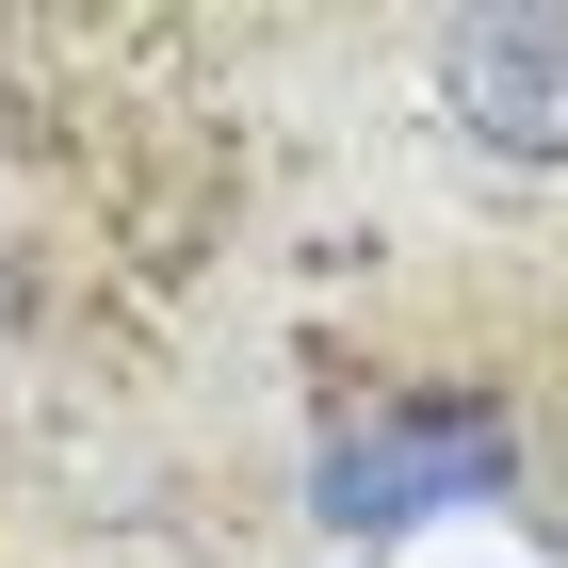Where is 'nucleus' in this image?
<instances>
[{
  "label": "nucleus",
  "mask_w": 568,
  "mask_h": 568,
  "mask_svg": "<svg viewBox=\"0 0 568 568\" xmlns=\"http://www.w3.org/2000/svg\"><path fill=\"white\" fill-rule=\"evenodd\" d=\"M504 471V406H438V390H390L374 423L325 455V520H423L438 487H487Z\"/></svg>",
  "instance_id": "f03ea898"
},
{
  "label": "nucleus",
  "mask_w": 568,
  "mask_h": 568,
  "mask_svg": "<svg viewBox=\"0 0 568 568\" xmlns=\"http://www.w3.org/2000/svg\"><path fill=\"white\" fill-rule=\"evenodd\" d=\"M293 146V261L390 357L487 406L568 374V0L293 17L261 33Z\"/></svg>",
  "instance_id": "f257e3e1"
}]
</instances>
